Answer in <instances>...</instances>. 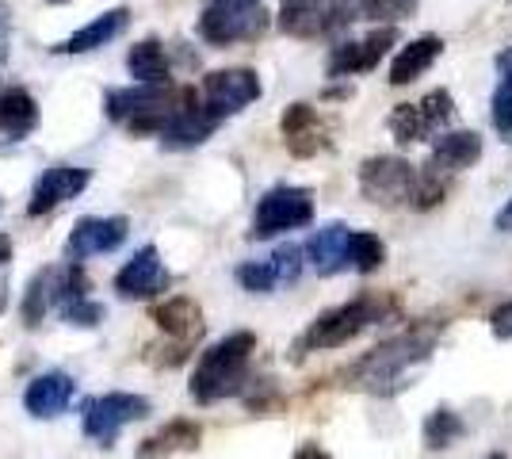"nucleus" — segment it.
<instances>
[{"label":"nucleus","instance_id":"1","mask_svg":"<svg viewBox=\"0 0 512 459\" xmlns=\"http://www.w3.org/2000/svg\"><path fill=\"white\" fill-rule=\"evenodd\" d=\"M440 333H444V322L440 326L436 322H417L406 333H398V337H390L383 345H375L367 356H360L344 372V387L363 394H379V398L406 391V387H413L417 372L432 360V349H436Z\"/></svg>","mask_w":512,"mask_h":459},{"label":"nucleus","instance_id":"2","mask_svg":"<svg viewBox=\"0 0 512 459\" xmlns=\"http://www.w3.org/2000/svg\"><path fill=\"white\" fill-rule=\"evenodd\" d=\"M256 352V333L237 329L230 337H222L218 345L203 352V360L192 372V398L199 406H214L222 398H234L249 383V364Z\"/></svg>","mask_w":512,"mask_h":459},{"label":"nucleus","instance_id":"3","mask_svg":"<svg viewBox=\"0 0 512 459\" xmlns=\"http://www.w3.org/2000/svg\"><path fill=\"white\" fill-rule=\"evenodd\" d=\"M398 310L394 299H386V295H356L352 303H341L333 306V310H325L318 314L310 329L299 337V345L295 352L306 356V352H325V349H341L348 341H356L363 329L379 326L383 318H390Z\"/></svg>","mask_w":512,"mask_h":459},{"label":"nucleus","instance_id":"4","mask_svg":"<svg viewBox=\"0 0 512 459\" xmlns=\"http://www.w3.org/2000/svg\"><path fill=\"white\" fill-rule=\"evenodd\" d=\"M478 157H482V138H478L474 131L440 134V138H436V146H432V153H428L425 169L417 173L413 207H417V211H428V207L444 203L448 184L463 173V169H470Z\"/></svg>","mask_w":512,"mask_h":459},{"label":"nucleus","instance_id":"5","mask_svg":"<svg viewBox=\"0 0 512 459\" xmlns=\"http://www.w3.org/2000/svg\"><path fill=\"white\" fill-rule=\"evenodd\" d=\"M192 88L172 85H138V88H111L107 92V119L127 123L134 134H161V127L180 111Z\"/></svg>","mask_w":512,"mask_h":459},{"label":"nucleus","instance_id":"6","mask_svg":"<svg viewBox=\"0 0 512 459\" xmlns=\"http://www.w3.org/2000/svg\"><path fill=\"white\" fill-rule=\"evenodd\" d=\"M268 23H272V16L260 0H214L199 16V35L211 46L253 43L268 31Z\"/></svg>","mask_w":512,"mask_h":459},{"label":"nucleus","instance_id":"7","mask_svg":"<svg viewBox=\"0 0 512 459\" xmlns=\"http://www.w3.org/2000/svg\"><path fill=\"white\" fill-rule=\"evenodd\" d=\"M360 16V0H283L279 31L291 39H325Z\"/></svg>","mask_w":512,"mask_h":459},{"label":"nucleus","instance_id":"8","mask_svg":"<svg viewBox=\"0 0 512 459\" xmlns=\"http://www.w3.org/2000/svg\"><path fill=\"white\" fill-rule=\"evenodd\" d=\"M142 417H150V398L115 391V394H100V398L85 402L81 429H85V437L92 440V444L111 448V444H115V437H119L127 425L142 421Z\"/></svg>","mask_w":512,"mask_h":459},{"label":"nucleus","instance_id":"9","mask_svg":"<svg viewBox=\"0 0 512 459\" xmlns=\"http://www.w3.org/2000/svg\"><path fill=\"white\" fill-rule=\"evenodd\" d=\"M314 222V196L306 188H291V184H279L272 192H264V199L256 203L253 215V238H276L287 230H299Z\"/></svg>","mask_w":512,"mask_h":459},{"label":"nucleus","instance_id":"10","mask_svg":"<svg viewBox=\"0 0 512 459\" xmlns=\"http://www.w3.org/2000/svg\"><path fill=\"white\" fill-rule=\"evenodd\" d=\"M451 115H455L451 92L448 88H436V92H428L425 100H417V104H398V108L390 111L386 127L394 134V142L413 146V142H425V138L444 131L451 123Z\"/></svg>","mask_w":512,"mask_h":459},{"label":"nucleus","instance_id":"11","mask_svg":"<svg viewBox=\"0 0 512 459\" xmlns=\"http://www.w3.org/2000/svg\"><path fill=\"white\" fill-rule=\"evenodd\" d=\"M360 192L379 207H406L417 192V169L402 157H367L360 165Z\"/></svg>","mask_w":512,"mask_h":459},{"label":"nucleus","instance_id":"12","mask_svg":"<svg viewBox=\"0 0 512 459\" xmlns=\"http://www.w3.org/2000/svg\"><path fill=\"white\" fill-rule=\"evenodd\" d=\"M253 100H260V77L253 69H214L203 77L199 104L211 111L214 119H230L249 108Z\"/></svg>","mask_w":512,"mask_h":459},{"label":"nucleus","instance_id":"13","mask_svg":"<svg viewBox=\"0 0 512 459\" xmlns=\"http://www.w3.org/2000/svg\"><path fill=\"white\" fill-rule=\"evenodd\" d=\"M356 245H360V230L344 226V222H329L321 226L314 238L306 241L302 257L318 276H337V272H356Z\"/></svg>","mask_w":512,"mask_h":459},{"label":"nucleus","instance_id":"14","mask_svg":"<svg viewBox=\"0 0 512 459\" xmlns=\"http://www.w3.org/2000/svg\"><path fill=\"white\" fill-rule=\"evenodd\" d=\"M88 180H92V173L81 169V165H50V169L39 176L31 199H27V215H31V219H43L50 211H58L62 203H69V199H77L85 192Z\"/></svg>","mask_w":512,"mask_h":459},{"label":"nucleus","instance_id":"15","mask_svg":"<svg viewBox=\"0 0 512 459\" xmlns=\"http://www.w3.org/2000/svg\"><path fill=\"white\" fill-rule=\"evenodd\" d=\"M169 284H172L169 268H165L161 253H157L153 245H142V249L115 272V291H119L123 299H153V295H161Z\"/></svg>","mask_w":512,"mask_h":459},{"label":"nucleus","instance_id":"16","mask_svg":"<svg viewBox=\"0 0 512 459\" xmlns=\"http://www.w3.org/2000/svg\"><path fill=\"white\" fill-rule=\"evenodd\" d=\"M394 43H398V27L386 23V27H379V31H371L367 39L333 46V54H329V77H356V73L375 69Z\"/></svg>","mask_w":512,"mask_h":459},{"label":"nucleus","instance_id":"17","mask_svg":"<svg viewBox=\"0 0 512 459\" xmlns=\"http://www.w3.org/2000/svg\"><path fill=\"white\" fill-rule=\"evenodd\" d=\"M130 234L127 219H81L73 230H69V241H65V257L69 261H88V257H100V253H115Z\"/></svg>","mask_w":512,"mask_h":459},{"label":"nucleus","instance_id":"18","mask_svg":"<svg viewBox=\"0 0 512 459\" xmlns=\"http://www.w3.org/2000/svg\"><path fill=\"white\" fill-rule=\"evenodd\" d=\"M218 123H222V119H214L211 111L199 104V96L188 92V100H184L180 111L161 127L157 138H161L165 150H195V146H203V142L218 131Z\"/></svg>","mask_w":512,"mask_h":459},{"label":"nucleus","instance_id":"19","mask_svg":"<svg viewBox=\"0 0 512 459\" xmlns=\"http://www.w3.org/2000/svg\"><path fill=\"white\" fill-rule=\"evenodd\" d=\"M279 131H283V142L295 157H314L329 146V127L310 104H291L279 119Z\"/></svg>","mask_w":512,"mask_h":459},{"label":"nucleus","instance_id":"20","mask_svg":"<svg viewBox=\"0 0 512 459\" xmlns=\"http://www.w3.org/2000/svg\"><path fill=\"white\" fill-rule=\"evenodd\" d=\"M73 398H77V383H73L69 375L46 372L27 383V391H23V410L31 417H39V421H50V417H62Z\"/></svg>","mask_w":512,"mask_h":459},{"label":"nucleus","instance_id":"21","mask_svg":"<svg viewBox=\"0 0 512 459\" xmlns=\"http://www.w3.org/2000/svg\"><path fill=\"white\" fill-rule=\"evenodd\" d=\"M153 322H157L161 333H169L172 341H180V345H192V341L203 337V310L188 295H172V299L153 306Z\"/></svg>","mask_w":512,"mask_h":459},{"label":"nucleus","instance_id":"22","mask_svg":"<svg viewBox=\"0 0 512 459\" xmlns=\"http://www.w3.org/2000/svg\"><path fill=\"white\" fill-rule=\"evenodd\" d=\"M199 440H203V429H199L195 421L176 417V421H169L165 429H157L153 437L142 440L138 452H134V459H172V456H180V452H195Z\"/></svg>","mask_w":512,"mask_h":459},{"label":"nucleus","instance_id":"23","mask_svg":"<svg viewBox=\"0 0 512 459\" xmlns=\"http://www.w3.org/2000/svg\"><path fill=\"white\" fill-rule=\"evenodd\" d=\"M127 23H130L127 8H111V12L96 16L92 23H85L81 31H73V35H69L62 46H54V50H58V54H88V50H100V46H107L111 39H119V35L127 31Z\"/></svg>","mask_w":512,"mask_h":459},{"label":"nucleus","instance_id":"24","mask_svg":"<svg viewBox=\"0 0 512 459\" xmlns=\"http://www.w3.org/2000/svg\"><path fill=\"white\" fill-rule=\"evenodd\" d=\"M444 54V39H436V35H425V39H413L409 46L398 50V58H394V66H390V85L402 88L409 81H417L421 73L432 69V62Z\"/></svg>","mask_w":512,"mask_h":459},{"label":"nucleus","instance_id":"25","mask_svg":"<svg viewBox=\"0 0 512 459\" xmlns=\"http://www.w3.org/2000/svg\"><path fill=\"white\" fill-rule=\"evenodd\" d=\"M35 127H39V104H35V96L23 92V88L0 92V134L12 138V142H20Z\"/></svg>","mask_w":512,"mask_h":459},{"label":"nucleus","instance_id":"26","mask_svg":"<svg viewBox=\"0 0 512 459\" xmlns=\"http://www.w3.org/2000/svg\"><path fill=\"white\" fill-rule=\"evenodd\" d=\"M127 66L138 85H169V54H165V46L157 43V39H146V43L134 46Z\"/></svg>","mask_w":512,"mask_h":459},{"label":"nucleus","instance_id":"27","mask_svg":"<svg viewBox=\"0 0 512 459\" xmlns=\"http://www.w3.org/2000/svg\"><path fill=\"white\" fill-rule=\"evenodd\" d=\"M467 433V425H463V417L455 414V410H432L425 421V444L432 452H440V448H451L455 440Z\"/></svg>","mask_w":512,"mask_h":459},{"label":"nucleus","instance_id":"28","mask_svg":"<svg viewBox=\"0 0 512 459\" xmlns=\"http://www.w3.org/2000/svg\"><path fill=\"white\" fill-rule=\"evenodd\" d=\"M50 291H54V268H43L31 284H27V299H23V326H43L50 314Z\"/></svg>","mask_w":512,"mask_h":459},{"label":"nucleus","instance_id":"29","mask_svg":"<svg viewBox=\"0 0 512 459\" xmlns=\"http://www.w3.org/2000/svg\"><path fill=\"white\" fill-rule=\"evenodd\" d=\"M497 69L505 73L501 85L493 92V127L501 134H512V50L497 58Z\"/></svg>","mask_w":512,"mask_h":459},{"label":"nucleus","instance_id":"30","mask_svg":"<svg viewBox=\"0 0 512 459\" xmlns=\"http://www.w3.org/2000/svg\"><path fill=\"white\" fill-rule=\"evenodd\" d=\"M237 284L245 287V291H253V295H268V291L279 287V280H276V268L268 261H249L237 268Z\"/></svg>","mask_w":512,"mask_h":459},{"label":"nucleus","instance_id":"31","mask_svg":"<svg viewBox=\"0 0 512 459\" xmlns=\"http://www.w3.org/2000/svg\"><path fill=\"white\" fill-rule=\"evenodd\" d=\"M417 8V0H360V16L375 23H398Z\"/></svg>","mask_w":512,"mask_h":459},{"label":"nucleus","instance_id":"32","mask_svg":"<svg viewBox=\"0 0 512 459\" xmlns=\"http://www.w3.org/2000/svg\"><path fill=\"white\" fill-rule=\"evenodd\" d=\"M58 314H62V322H69V326H77V329H92V326H100V322H104V306L96 303L92 295L65 303Z\"/></svg>","mask_w":512,"mask_h":459},{"label":"nucleus","instance_id":"33","mask_svg":"<svg viewBox=\"0 0 512 459\" xmlns=\"http://www.w3.org/2000/svg\"><path fill=\"white\" fill-rule=\"evenodd\" d=\"M268 264L276 268V280L279 284H295L302 272V249L299 245H279L276 253L268 257Z\"/></svg>","mask_w":512,"mask_h":459},{"label":"nucleus","instance_id":"34","mask_svg":"<svg viewBox=\"0 0 512 459\" xmlns=\"http://www.w3.org/2000/svg\"><path fill=\"white\" fill-rule=\"evenodd\" d=\"M490 329H493V337H497V341H512V299L509 303H501L490 314Z\"/></svg>","mask_w":512,"mask_h":459},{"label":"nucleus","instance_id":"35","mask_svg":"<svg viewBox=\"0 0 512 459\" xmlns=\"http://www.w3.org/2000/svg\"><path fill=\"white\" fill-rule=\"evenodd\" d=\"M493 226L501 230V234H512V199L497 211V219H493Z\"/></svg>","mask_w":512,"mask_h":459},{"label":"nucleus","instance_id":"36","mask_svg":"<svg viewBox=\"0 0 512 459\" xmlns=\"http://www.w3.org/2000/svg\"><path fill=\"white\" fill-rule=\"evenodd\" d=\"M295 459H333L325 448H318V444H302L299 452H295Z\"/></svg>","mask_w":512,"mask_h":459},{"label":"nucleus","instance_id":"37","mask_svg":"<svg viewBox=\"0 0 512 459\" xmlns=\"http://www.w3.org/2000/svg\"><path fill=\"white\" fill-rule=\"evenodd\" d=\"M8 261H12V241L0 234V268H4Z\"/></svg>","mask_w":512,"mask_h":459},{"label":"nucleus","instance_id":"38","mask_svg":"<svg viewBox=\"0 0 512 459\" xmlns=\"http://www.w3.org/2000/svg\"><path fill=\"white\" fill-rule=\"evenodd\" d=\"M4 299H8V295H4V284H0V310H4Z\"/></svg>","mask_w":512,"mask_h":459},{"label":"nucleus","instance_id":"39","mask_svg":"<svg viewBox=\"0 0 512 459\" xmlns=\"http://www.w3.org/2000/svg\"><path fill=\"white\" fill-rule=\"evenodd\" d=\"M486 459H509V456H501V452H493V456H486Z\"/></svg>","mask_w":512,"mask_h":459},{"label":"nucleus","instance_id":"40","mask_svg":"<svg viewBox=\"0 0 512 459\" xmlns=\"http://www.w3.org/2000/svg\"><path fill=\"white\" fill-rule=\"evenodd\" d=\"M54 4H65V0H54Z\"/></svg>","mask_w":512,"mask_h":459},{"label":"nucleus","instance_id":"41","mask_svg":"<svg viewBox=\"0 0 512 459\" xmlns=\"http://www.w3.org/2000/svg\"><path fill=\"white\" fill-rule=\"evenodd\" d=\"M0 207H4V203H0Z\"/></svg>","mask_w":512,"mask_h":459}]
</instances>
